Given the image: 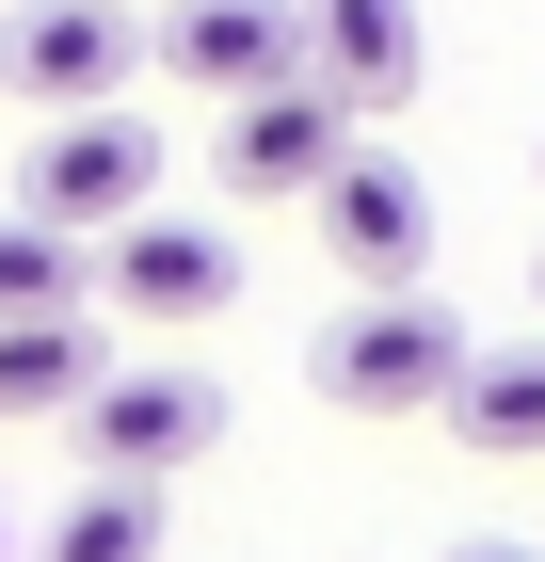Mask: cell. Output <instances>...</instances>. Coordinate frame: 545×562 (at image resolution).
Here are the masks:
<instances>
[{
  "label": "cell",
  "mask_w": 545,
  "mask_h": 562,
  "mask_svg": "<svg viewBox=\"0 0 545 562\" xmlns=\"http://www.w3.org/2000/svg\"><path fill=\"white\" fill-rule=\"evenodd\" d=\"M465 353H481V338H465V322H450L433 290H370V305H337V322H321L305 386H321L337 418H433Z\"/></svg>",
  "instance_id": "cell-1"
},
{
  "label": "cell",
  "mask_w": 545,
  "mask_h": 562,
  "mask_svg": "<svg viewBox=\"0 0 545 562\" xmlns=\"http://www.w3.org/2000/svg\"><path fill=\"white\" fill-rule=\"evenodd\" d=\"M65 418H81V467L96 482H177V467L225 450V386L193 370V353H113Z\"/></svg>",
  "instance_id": "cell-2"
},
{
  "label": "cell",
  "mask_w": 545,
  "mask_h": 562,
  "mask_svg": "<svg viewBox=\"0 0 545 562\" xmlns=\"http://www.w3.org/2000/svg\"><path fill=\"white\" fill-rule=\"evenodd\" d=\"M16 210L65 225V241H96V225H128V210H161V113H128V97L48 113V130H33V177H16Z\"/></svg>",
  "instance_id": "cell-3"
},
{
  "label": "cell",
  "mask_w": 545,
  "mask_h": 562,
  "mask_svg": "<svg viewBox=\"0 0 545 562\" xmlns=\"http://www.w3.org/2000/svg\"><path fill=\"white\" fill-rule=\"evenodd\" d=\"M81 290H113V322H145V338H193V322L241 305V241L225 225H177V210H128V225H96Z\"/></svg>",
  "instance_id": "cell-4"
},
{
  "label": "cell",
  "mask_w": 545,
  "mask_h": 562,
  "mask_svg": "<svg viewBox=\"0 0 545 562\" xmlns=\"http://www.w3.org/2000/svg\"><path fill=\"white\" fill-rule=\"evenodd\" d=\"M305 225H321V258L353 273V290H433V177L401 161V145H353V161L305 193Z\"/></svg>",
  "instance_id": "cell-5"
},
{
  "label": "cell",
  "mask_w": 545,
  "mask_h": 562,
  "mask_svg": "<svg viewBox=\"0 0 545 562\" xmlns=\"http://www.w3.org/2000/svg\"><path fill=\"white\" fill-rule=\"evenodd\" d=\"M353 161V113H337L321 81H257V97H225V145H209V177L241 193V210H305L321 177Z\"/></svg>",
  "instance_id": "cell-6"
},
{
  "label": "cell",
  "mask_w": 545,
  "mask_h": 562,
  "mask_svg": "<svg viewBox=\"0 0 545 562\" xmlns=\"http://www.w3.org/2000/svg\"><path fill=\"white\" fill-rule=\"evenodd\" d=\"M0 81L48 97V113H96V97L145 81V16L128 0H16L0 16Z\"/></svg>",
  "instance_id": "cell-7"
},
{
  "label": "cell",
  "mask_w": 545,
  "mask_h": 562,
  "mask_svg": "<svg viewBox=\"0 0 545 562\" xmlns=\"http://www.w3.org/2000/svg\"><path fill=\"white\" fill-rule=\"evenodd\" d=\"M145 65L193 81V97H257V81H305V16L289 0H161Z\"/></svg>",
  "instance_id": "cell-8"
},
{
  "label": "cell",
  "mask_w": 545,
  "mask_h": 562,
  "mask_svg": "<svg viewBox=\"0 0 545 562\" xmlns=\"http://www.w3.org/2000/svg\"><path fill=\"white\" fill-rule=\"evenodd\" d=\"M289 16H305V81H321L337 113H401L418 65H433L418 0H289Z\"/></svg>",
  "instance_id": "cell-9"
},
{
  "label": "cell",
  "mask_w": 545,
  "mask_h": 562,
  "mask_svg": "<svg viewBox=\"0 0 545 562\" xmlns=\"http://www.w3.org/2000/svg\"><path fill=\"white\" fill-rule=\"evenodd\" d=\"M433 418H450L465 450H481V467H545V338H498V353H465Z\"/></svg>",
  "instance_id": "cell-10"
},
{
  "label": "cell",
  "mask_w": 545,
  "mask_h": 562,
  "mask_svg": "<svg viewBox=\"0 0 545 562\" xmlns=\"http://www.w3.org/2000/svg\"><path fill=\"white\" fill-rule=\"evenodd\" d=\"M96 370H113V353L81 338V305H65V322H0V418H65Z\"/></svg>",
  "instance_id": "cell-11"
},
{
  "label": "cell",
  "mask_w": 545,
  "mask_h": 562,
  "mask_svg": "<svg viewBox=\"0 0 545 562\" xmlns=\"http://www.w3.org/2000/svg\"><path fill=\"white\" fill-rule=\"evenodd\" d=\"M161 530H177L161 482H81V498L48 515V562H161Z\"/></svg>",
  "instance_id": "cell-12"
},
{
  "label": "cell",
  "mask_w": 545,
  "mask_h": 562,
  "mask_svg": "<svg viewBox=\"0 0 545 562\" xmlns=\"http://www.w3.org/2000/svg\"><path fill=\"white\" fill-rule=\"evenodd\" d=\"M65 305H81V241H65V225H0V322H65Z\"/></svg>",
  "instance_id": "cell-13"
},
{
  "label": "cell",
  "mask_w": 545,
  "mask_h": 562,
  "mask_svg": "<svg viewBox=\"0 0 545 562\" xmlns=\"http://www.w3.org/2000/svg\"><path fill=\"white\" fill-rule=\"evenodd\" d=\"M450 562H545V547H513V530H465V547Z\"/></svg>",
  "instance_id": "cell-14"
}]
</instances>
